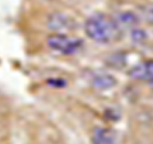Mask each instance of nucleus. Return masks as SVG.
<instances>
[{
    "instance_id": "423d86ee",
    "label": "nucleus",
    "mask_w": 153,
    "mask_h": 144,
    "mask_svg": "<svg viewBox=\"0 0 153 144\" xmlns=\"http://www.w3.org/2000/svg\"><path fill=\"white\" fill-rule=\"evenodd\" d=\"M91 142H92V144H117L119 137L114 129L98 126L93 129Z\"/></svg>"
},
{
    "instance_id": "6e6552de",
    "label": "nucleus",
    "mask_w": 153,
    "mask_h": 144,
    "mask_svg": "<svg viewBox=\"0 0 153 144\" xmlns=\"http://www.w3.org/2000/svg\"><path fill=\"white\" fill-rule=\"evenodd\" d=\"M139 17L140 21H144L147 24L153 26V3L143 4L139 8Z\"/></svg>"
},
{
    "instance_id": "39448f33",
    "label": "nucleus",
    "mask_w": 153,
    "mask_h": 144,
    "mask_svg": "<svg viewBox=\"0 0 153 144\" xmlns=\"http://www.w3.org/2000/svg\"><path fill=\"white\" fill-rule=\"evenodd\" d=\"M112 19L121 31H125V30L131 31L134 28H137L138 24H139V22H140L139 14L135 13V12H131V10L117 12L116 14H114Z\"/></svg>"
},
{
    "instance_id": "20e7f679",
    "label": "nucleus",
    "mask_w": 153,
    "mask_h": 144,
    "mask_svg": "<svg viewBox=\"0 0 153 144\" xmlns=\"http://www.w3.org/2000/svg\"><path fill=\"white\" fill-rule=\"evenodd\" d=\"M130 78L153 84V60H144L129 70Z\"/></svg>"
},
{
    "instance_id": "f257e3e1",
    "label": "nucleus",
    "mask_w": 153,
    "mask_h": 144,
    "mask_svg": "<svg viewBox=\"0 0 153 144\" xmlns=\"http://www.w3.org/2000/svg\"><path fill=\"white\" fill-rule=\"evenodd\" d=\"M84 32L87 37H89L92 41L102 45L117 41L123 33L112 17H108L102 13L92 14L85 19Z\"/></svg>"
},
{
    "instance_id": "0eeeda50",
    "label": "nucleus",
    "mask_w": 153,
    "mask_h": 144,
    "mask_svg": "<svg viewBox=\"0 0 153 144\" xmlns=\"http://www.w3.org/2000/svg\"><path fill=\"white\" fill-rule=\"evenodd\" d=\"M91 84L96 89L107 91V89L114 88L117 84V80L114 75L108 73H94L91 76Z\"/></svg>"
},
{
    "instance_id": "1a4fd4ad",
    "label": "nucleus",
    "mask_w": 153,
    "mask_h": 144,
    "mask_svg": "<svg viewBox=\"0 0 153 144\" xmlns=\"http://www.w3.org/2000/svg\"><path fill=\"white\" fill-rule=\"evenodd\" d=\"M131 32V38H133V41L134 42H137V44H143L146 40H147V35H146V32L140 30V28H134V30L130 31Z\"/></svg>"
},
{
    "instance_id": "f03ea898",
    "label": "nucleus",
    "mask_w": 153,
    "mask_h": 144,
    "mask_svg": "<svg viewBox=\"0 0 153 144\" xmlns=\"http://www.w3.org/2000/svg\"><path fill=\"white\" fill-rule=\"evenodd\" d=\"M46 44L52 51L61 55H74L83 47V41L80 38L71 37L64 33H52L46 38Z\"/></svg>"
},
{
    "instance_id": "7ed1b4c3",
    "label": "nucleus",
    "mask_w": 153,
    "mask_h": 144,
    "mask_svg": "<svg viewBox=\"0 0 153 144\" xmlns=\"http://www.w3.org/2000/svg\"><path fill=\"white\" fill-rule=\"evenodd\" d=\"M47 26H49L51 31H54V33H64V35H68L69 32L75 30L76 23L68 14L55 12L49 16Z\"/></svg>"
}]
</instances>
